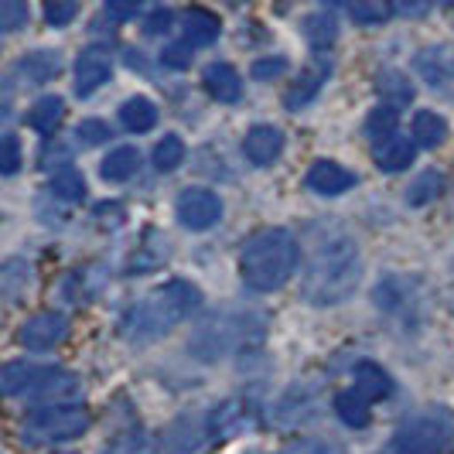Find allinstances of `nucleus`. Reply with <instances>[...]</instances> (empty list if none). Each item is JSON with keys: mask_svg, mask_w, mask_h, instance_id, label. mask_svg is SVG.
<instances>
[{"mask_svg": "<svg viewBox=\"0 0 454 454\" xmlns=\"http://www.w3.org/2000/svg\"><path fill=\"white\" fill-rule=\"evenodd\" d=\"M363 280V256L348 232L325 229L315 236L304 273H301V297L315 308H335L356 294Z\"/></svg>", "mask_w": 454, "mask_h": 454, "instance_id": "f257e3e1", "label": "nucleus"}, {"mask_svg": "<svg viewBox=\"0 0 454 454\" xmlns=\"http://www.w3.org/2000/svg\"><path fill=\"white\" fill-rule=\"evenodd\" d=\"M202 304V291L188 280H171L158 287L154 294L137 301L134 308H127V315L120 321L123 339L134 345H147V341L168 335L171 328H178L184 318H192Z\"/></svg>", "mask_w": 454, "mask_h": 454, "instance_id": "f03ea898", "label": "nucleus"}, {"mask_svg": "<svg viewBox=\"0 0 454 454\" xmlns=\"http://www.w3.org/2000/svg\"><path fill=\"white\" fill-rule=\"evenodd\" d=\"M297 256H301L297 239L287 229H263L239 253V277L250 291L270 294L294 277Z\"/></svg>", "mask_w": 454, "mask_h": 454, "instance_id": "7ed1b4c3", "label": "nucleus"}, {"mask_svg": "<svg viewBox=\"0 0 454 454\" xmlns=\"http://www.w3.org/2000/svg\"><path fill=\"white\" fill-rule=\"evenodd\" d=\"M267 335L263 315L256 311H223L212 315L199 325V332L192 335V352L202 359H226L232 352H243L260 345Z\"/></svg>", "mask_w": 454, "mask_h": 454, "instance_id": "20e7f679", "label": "nucleus"}, {"mask_svg": "<svg viewBox=\"0 0 454 454\" xmlns=\"http://www.w3.org/2000/svg\"><path fill=\"white\" fill-rule=\"evenodd\" d=\"M396 454H454V413L444 407H431L403 420L393 437Z\"/></svg>", "mask_w": 454, "mask_h": 454, "instance_id": "39448f33", "label": "nucleus"}, {"mask_svg": "<svg viewBox=\"0 0 454 454\" xmlns=\"http://www.w3.org/2000/svg\"><path fill=\"white\" fill-rule=\"evenodd\" d=\"M90 431V410L79 403H59V407L35 410L24 417L21 437L27 444H59Z\"/></svg>", "mask_w": 454, "mask_h": 454, "instance_id": "423d86ee", "label": "nucleus"}, {"mask_svg": "<svg viewBox=\"0 0 454 454\" xmlns=\"http://www.w3.org/2000/svg\"><path fill=\"white\" fill-rule=\"evenodd\" d=\"M175 208L184 229H212L223 219V202L208 188H184Z\"/></svg>", "mask_w": 454, "mask_h": 454, "instance_id": "0eeeda50", "label": "nucleus"}, {"mask_svg": "<svg viewBox=\"0 0 454 454\" xmlns=\"http://www.w3.org/2000/svg\"><path fill=\"white\" fill-rule=\"evenodd\" d=\"M24 396H38V400H75L82 396V380L68 369H55V365H38L35 380Z\"/></svg>", "mask_w": 454, "mask_h": 454, "instance_id": "6e6552de", "label": "nucleus"}, {"mask_svg": "<svg viewBox=\"0 0 454 454\" xmlns=\"http://www.w3.org/2000/svg\"><path fill=\"white\" fill-rule=\"evenodd\" d=\"M110 75H114V59H110V51L99 45L86 48V51L79 55V62H75V92H79V96H92L99 86L110 82Z\"/></svg>", "mask_w": 454, "mask_h": 454, "instance_id": "1a4fd4ad", "label": "nucleus"}, {"mask_svg": "<svg viewBox=\"0 0 454 454\" xmlns=\"http://www.w3.org/2000/svg\"><path fill=\"white\" fill-rule=\"evenodd\" d=\"M66 335L68 321L59 311H42L21 328V345L31 352H45V348H55L59 341H66Z\"/></svg>", "mask_w": 454, "mask_h": 454, "instance_id": "9d476101", "label": "nucleus"}, {"mask_svg": "<svg viewBox=\"0 0 454 454\" xmlns=\"http://www.w3.org/2000/svg\"><path fill=\"white\" fill-rule=\"evenodd\" d=\"M208 427L215 437H236V434H247L256 427V410L247 400H226L223 407L212 410L208 417Z\"/></svg>", "mask_w": 454, "mask_h": 454, "instance_id": "9b49d317", "label": "nucleus"}, {"mask_svg": "<svg viewBox=\"0 0 454 454\" xmlns=\"http://www.w3.org/2000/svg\"><path fill=\"white\" fill-rule=\"evenodd\" d=\"M212 434L205 417H178L168 431H164V451L168 454H192L205 444V437Z\"/></svg>", "mask_w": 454, "mask_h": 454, "instance_id": "f8f14e48", "label": "nucleus"}, {"mask_svg": "<svg viewBox=\"0 0 454 454\" xmlns=\"http://www.w3.org/2000/svg\"><path fill=\"white\" fill-rule=\"evenodd\" d=\"M280 151H284V134H280V127H270V123H256L243 140V154L256 168L273 164L280 158Z\"/></svg>", "mask_w": 454, "mask_h": 454, "instance_id": "ddd939ff", "label": "nucleus"}, {"mask_svg": "<svg viewBox=\"0 0 454 454\" xmlns=\"http://www.w3.org/2000/svg\"><path fill=\"white\" fill-rule=\"evenodd\" d=\"M328 72H332V66L328 62H311V66L304 68L301 75H297V82L287 90V96H284V106L291 110V114H297V110H304L315 96H318V90L325 86V79H328Z\"/></svg>", "mask_w": 454, "mask_h": 454, "instance_id": "4468645a", "label": "nucleus"}, {"mask_svg": "<svg viewBox=\"0 0 454 454\" xmlns=\"http://www.w3.org/2000/svg\"><path fill=\"white\" fill-rule=\"evenodd\" d=\"M304 182H308L311 192H318V195H341V192H348L356 184V175L345 171L335 160H318V164H311V171H308Z\"/></svg>", "mask_w": 454, "mask_h": 454, "instance_id": "2eb2a0df", "label": "nucleus"}, {"mask_svg": "<svg viewBox=\"0 0 454 454\" xmlns=\"http://www.w3.org/2000/svg\"><path fill=\"white\" fill-rule=\"evenodd\" d=\"M62 72V55L59 51H48V48H38V51H27L18 59V75L31 86H45L55 75Z\"/></svg>", "mask_w": 454, "mask_h": 454, "instance_id": "dca6fc26", "label": "nucleus"}, {"mask_svg": "<svg viewBox=\"0 0 454 454\" xmlns=\"http://www.w3.org/2000/svg\"><path fill=\"white\" fill-rule=\"evenodd\" d=\"M205 90H208L212 99H219V103H239L243 79H239V72L229 66V62H212V66L205 68Z\"/></svg>", "mask_w": 454, "mask_h": 454, "instance_id": "f3484780", "label": "nucleus"}, {"mask_svg": "<svg viewBox=\"0 0 454 454\" xmlns=\"http://www.w3.org/2000/svg\"><path fill=\"white\" fill-rule=\"evenodd\" d=\"M182 27H184V42H192L195 48L212 45L219 38V31H223L219 18L212 11H205V7H188L182 18Z\"/></svg>", "mask_w": 454, "mask_h": 454, "instance_id": "a211bd4d", "label": "nucleus"}, {"mask_svg": "<svg viewBox=\"0 0 454 454\" xmlns=\"http://www.w3.org/2000/svg\"><path fill=\"white\" fill-rule=\"evenodd\" d=\"M413 66L424 75V82L444 86L454 75V55L444 45H431V48H424V51H417V62H413Z\"/></svg>", "mask_w": 454, "mask_h": 454, "instance_id": "6ab92c4d", "label": "nucleus"}, {"mask_svg": "<svg viewBox=\"0 0 454 454\" xmlns=\"http://www.w3.org/2000/svg\"><path fill=\"white\" fill-rule=\"evenodd\" d=\"M356 393H363L369 403L387 400L389 393H393V380H389V372L383 369V365L359 363L356 365Z\"/></svg>", "mask_w": 454, "mask_h": 454, "instance_id": "aec40b11", "label": "nucleus"}, {"mask_svg": "<svg viewBox=\"0 0 454 454\" xmlns=\"http://www.w3.org/2000/svg\"><path fill=\"white\" fill-rule=\"evenodd\" d=\"M413 158H417V151L403 137H387L376 144V168L380 171H403L413 164Z\"/></svg>", "mask_w": 454, "mask_h": 454, "instance_id": "412c9836", "label": "nucleus"}, {"mask_svg": "<svg viewBox=\"0 0 454 454\" xmlns=\"http://www.w3.org/2000/svg\"><path fill=\"white\" fill-rule=\"evenodd\" d=\"M120 123H123L130 134H147L151 127H158V106H154L147 96H134L130 103L120 106Z\"/></svg>", "mask_w": 454, "mask_h": 454, "instance_id": "4be33fe9", "label": "nucleus"}, {"mask_svg": "<svg viewBox=\"0 0 454 454\" xmlns=\"http://www.w3.org/2000/svg\"><path fill=\"white\" fill-rule=\"evenodd\" d=\"M62 116H66V99H59V96H42V99L31 106L27 123H31L38 134H55L59 123H62Z\"/></svg>", "mask_w": 454, "mask_h": 454, "instance_id": "5701e85b", "label": "nucleus"}, {"mask_svg": "<svg viewBox=\"0 0 454 454\" xmlns=\"http://www.w3.org/2000/svg\"><path fill=\"white\" fill-rule=\"evenodd\" d=\"M335 413L345 427H356V431L369 427V400L356 389H345L335 396Z\"/></svg>", "mask_w": 454, "mask_h": 454, "instance_id": "b1692460", "label": "nucleus"}, {"mask_svg": "<svg viewBox=\"0 0 454 454\" xmlns=\"http://www.w3.org/2000/svg\"><path fill=\"white\" fill-rule=\"evenodd\" d=\"M441 192H444V175H441L437 168H427V171L417 175V182H410L407 202L413 205V208H424V205L437 202Z\"/></svg>", "mask_w": 454, "mask_h": 454, "instance_id": "393cba45", "label": "nucleus"}, {"mask_svg": "<svg viewBox=\"0 0 454 454\" xmlns=\"http://www.w3.org/2000/svg\"><path fill=\"white\" fill-rule=\"evenodd\" d=\"M376 90H380V96L387 99L389 106H407L410 99H413V82H410L400 68L380 72L376 75Z\"/></svg>", "mask_w": 454, "mask_h": 454, "instance_id": "a878e982", "label": "nucleus"}, {"mask_svg": "<svg viewBox=\"0 0 454 454\" xmlns=\"http://www.w3.org/2000/svg\"><path fill=\"white\" fill-rule=\"evenodd\" d=\"M137 164H140V154H137L134 147H116V151H110V154L103 158L99 171H103L106 182H127L137 171Z\"/></svg>", "mask_w": 454, "mask_h": 454, "instance_id": "bb28decb", "label": "nucleus"}, {"mask_svg": "<svg viewBox=\"0 0 454 454\" xmlns=\"http://www.w3.org/2000/svg\"><path fill=\"white\" fill-rule=\"evenodd\" d=\"M413 140H417L420 147H441V144L448 140V123H444V116L427 114V110L413 116Z\"/></svg>", "mask_w": 454, "mask_h": 454, "instance_id": "cd10ccee", "label": "nucleus"}, {"mask_svg": "<svg viewBox=\"0 0 454 454\" xmlns=\"http://www.w3.org/2000/svg\"><path fill=\"white\" fill-rule=\"evenodd\" d=\"M35 372H38V365L31 363H7L4 372H0V389L7 396H24L27 387H31V380H35Z\"/></svg>", "mask_w": 454, "mask_h": 454, "instance_id": "c85d7f7f", "label": "nucleus"}, {"mask_svg": "<svg viewBox=\"0 0 454 454\" xmlns=\"http://www.w3.org/2000/svg\"><path fill=\"white\" fill-rule=\"evenodd\" d=\"M304 35H308L311 48L321 51V48H328L339 38V21L332 14H311V18H304Z\"/></svg>", "mask_w": 454, "mask_h": 454, "instance_id": "c756f323", "label": "nucleus"}, {"mask_svg": "<svg viewBox=\"0 0 454 454\" xmlns=\"http://www.w3.org/2000/svg\"><path fill=\"white\" fill-rule=\"evenodd\" d=\"M27 280H31V267H27L24 260H7V263H4V270H0V287H4V297H7V301H18V294L27 287Z\"/></svg>", "mask_w": 454, "mask_h": 454, "instance_id": "7c9ffc66", "label": "nucleus"}, {"mask_svg": "<svg viewBox=\"0 0 454 454\" xmlns=\"http://www.w3.org/2000/svg\"><path fill=\"white\" fill-rule=\"evenodd\" d=\"M182 160H184L182 137L168 134L164 140H158V147H154V168H158V171H175Z\"/></svg>", "mask_w": 454, "mask_h": 454, "instance_id": "2f4dec72", "label": "nucleus"}, {"mask_svg": "<svg viewBox=\"0 0 454 454\" xmlns=\"http://www.w3.org/2000/svg\"><path fill=\"white\" fill-rule=\"evenodd\" d=\"M393 14L389 0H356L352 4V21L356 24H383Z\"/></svg>", "mask_w": 454, "mask_h": 454, "instance_id": "473e14b6", "label": "nucleus"}, {"mask_svg": "<svg viewBox=\"0 0 454 454\" xmlns=\"http://www.w3.org/2000/svg\"><path fill=\"white\" fill-rule=\"evenodd\" d=\"M103 454H154V444H151V437L144 431H130L120 434Z\"/></svg>", "mask_w": 454, "mask_h": 454, "instance_id": "72a5a7b5", "label": "nucleus"}, {"mask_svg": "<svg viewBox=\"0 0 454 454\" xmlns=\"http://www.w3.org/2000/svg\"><path fill=\"white\" fill-rule=\"evenodd\" d=\"M51 188H55V195L66 199V202H82V199H86V182H82V175H75V171L55 175Z\"/></svg>", "mask_w": 454, "mask_h": 454, "instance_id": "f704fd0d", "label": "nucleus"}, {"mask_svg": "<svg viewBox=\"0 0 454 454\" xmlns=\"http://www.w3.org/2000/svg\"><path fill=\"white\" fill-rule=\"evenodd\" d=\"M393 127H396V106H380V110H372V114L365 116V134L369 137H393Z\"/></svg>", "mask_w": 454, "mask_h": 454, "instance_id": "c9c22d12", "label": "nucleus"}, {"mask_svg": "<svg viewBox=\"0 0 454 454\" xmlns=\"http://www.w3.org/2000/svg\"><path fill=\"white\" fill-rule=\"evenodd\" d=\"M27 24V0H0V27L11 35Z\"/></svg>", "mask_w": 454, "mask_h": 454, "instance_id": "e433bc0d", "label": "nucleus"}, {"mask_svg": "<svg viewBox=\"0 0 454 454\" xmlns=\"http://www.w3.org/2000/svg\"><path fill=\"white\" fill-rule=\"evenodd\" d=\"M79 14V0H45V21L51 27H66Z\"/></svg>", "mask_w": 454, "mask_h": 454, "instance_id": "4c0bfd02", "label": "nucleus"}, {"mask_svg": "<svg viewBox=\"0 0 454 454\" xmlns=\"http://www.w3.org/2000/svg\"><path fill=\"white\" fill-rule=\"evenodd\" d=\"M110 137V127L103 123V120H82L79 127H75V140L82 144V147H96V144H103Z\"/></svg>", "mask_w": 454, "mask_h": 454, "instance_id": "58836bf2", "label": "nucleus"}, {"mask_svg": "<svg viewBox=\"0 0 454 454\" xmlns=\"http://www.w3.org/2000/svg\"><path fill=\"white\" fill-rule=\"evenodd\" d=\"M21 168V144H18V137L7 134L0 140V171L4 175H14Z\"/></svg>", "mask_w": 454, "mask_h": 454, "instance_id": "ea45409f", "label": "nucleus"}, {"mask_svg": "<svg viewBox=\"0 0 454 454\" xmlns=\"http://www.w3.org/2000/svg\"><path fill=\"white\" fill-rule=\"evenodd\" d=\"M192 42H171V45H164L160 51V62L168 68H188L192 66Z\"/></svg>", "mask_w": 454, "mask_h": 454, "instance_id": "a19ab883", "label": "nucleus"}, {"mask_svg": "<svg viewBox=\"0 0 454 454\" xmlns=\"http://www.w3.org/2000/svg\"><path fill=\"white\" fill-rule=\"evenodd\" d=\"M144 7H147V0H106V4H103L106 18H114V21H130Z\"/></svg>", "mask_w": 454, "mask_h": 454, "instance_id": "79ce46f5", "label": "nucleus"}, {"mask_svg": "<svg viewBox=\"0 0 454 454\" xmlns=\"http://www.w3.org/2000/svg\"><path fill=\"white\" fill-rule=\"evenodd\" d=\"M253 79H260V82H270V79H277V75H284L287 72V59H256L253 62Z\"/></svg>", "mask_w": 454, "mask_h": 454, "instance_id": "37998d69", "label": "nucleus"}, {"mask_svg": "<svg viewBox=\"0 0 454 454\" xmlns=\"http://www.w3.org/2000/svg\"><path fill=\"white\" fill-rule=\"evenodd\" d=\"M427 7H431V0H396V11L403 18H424Z\"/></svg>", "mask_w": 454, "mask_h": 454, "instance_id": "c03bdc74", "label": "nucleus"}, {"mask_svg": "<svg viewBox=\"0 0 454 454\" xmlns=\"http://www.w3.org/2000/svg\"><path fill=\"white\" fill-rule=\"evenodd\" d=\"M168 27H171V11H154V14H151V21L144 24V31H147V35H164Z\"/></svg>", "mask_w": 454, "mask_h": 454, "instance_id": "a18cd8bd", "label": "nucleus"}, {"mask_svg": "<svg viewBox=\"0 0 454 454\" xmlns=\"http://www.w3.org/2000/svg\"><path fill=\"white\" fill-rule=\"evenodd\" d=\"M321 4H328V7H339V4H345V0H321Z\"/></svg>", "mask_w": 454, "mask_h": 454, "instance_id": "49530a36", "label": "nucleus"}, {"mask_svg": "<svg viewBox=\"0 0 454 454\" xmlns=\"http://www.w3.org/2000/svg\"><path fill=\"white\" fill-rule=\"evenodd\" d=\"M437 4H451V0H437Z\"/></svg>", "mask_w": 454, "mask_h": 454, "instance_id": "de8ad7c7", "label": "nucleus"}]
</instances>
